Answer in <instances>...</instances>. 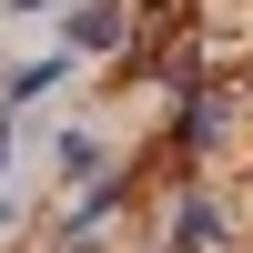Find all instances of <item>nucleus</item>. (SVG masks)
Masks as SVG:
<instances>
[{
    "label": "nucleus",
    "mask_w": 253,
    "mask_h": 253,
    "mask_svg": "<svg viewBox=\"0 0 253 253\" xmlns=\"http://www.w3.org/2000/svg\"><path fill=\"white\" fill-rule=\"evenodd\" d=\"M243 142H253V91L223 71V61L193 81V91H162V122H152V162L162 172H223Z\"/></svg>",
    "instance_id": "1"
},
{
    "label": "nucleus",
    "mask_w": 253,
    "mask_h": 253,
    "mask_svg": "<svg viewBox=\"0 0 253 253\" xmlns=\"http://www.w3.org/2000/svg\"><path fill=\"white\" fill-rule=\"evenodd\" d=\"M132 203H142V162H122V152H112L91 182H71V203H61L51 223H41V253H101V233H112Z\"/></svg>",
    "instance_id": "2"
},
{
    "label": "nucleus",
    "mask_w": 253,
    "mask_h": 253,
    "mask_svg": "<svg viewBox=\"0 0 253 253\" xmlns=\"http://www.w3.org/2000/svg\"><path fill=\"white\" fill-rule=\"evenodd\" d=\"M152 213H162V253H233L243 243V213L223 193V172H172Z\"/></svg>",
    "instance_id": "3"
},
{
    "label": "nucleus",
    "mask_w": 253,
    "mask_h": 253,
    "mask_svg": "<svg viewBox=\"0 0 253 253\" xmlns=\"http://www.w3.org/2000/svg\"><path fill=\"white\" fill-rule=\"evenodd\" d=\"M132 31H142V0H61V10H51V41L71 61H112Z\"/></svg>",
    "instance_id": "4"
},
{
    "label": "nucleus",
    "mask_w": 253,
    "mask_h": 253,
    "mask_svg": "<svg viewBox=\"0 0 253 253\" xmlns=\"http://www.w3.org/2000/svg\"><path fill=\"white\" fill-rule=\"evenodd\" d=\"M71 81H81V61L61 51V41H51V51H31V61H0V101H10V112H31V101L71 91Z\"/></svg>",
    "instance_id": "5"
},
{
    "label": "nucleus",
    "mask_w": 253,
    "mask_h": 253,
    "mask_svg": "<svg viewBox=\"0 0 253 253\" xmlns=\"http://www.w3.org/2000/svg\"><path fill=\"white\" fill-rule=\"evenodd\" d=\"M101 162H112V142H101V132H51V172H61V182H91Z\"/></svg>",
    "instance_id": "6"
},
{
    "label": "nucleus",
    "mask_w": 253,
    "mask_h": 253,
    "mask_svg": "<svg viewBox=\"0 0 253 253\" xmlns=\"http://www.w3.org/2000/svg\"><path fill=\"white\" fill-rule=\"evenodd\" d=\"M20 122H31V112H10V101H0V172H10V152H20Z\"/></svg>",
    "instance_id": "7"
},
{
    "label": "nucleus",
    "mask_w": 253,
    "mask_h": 253,
    "mask_svg": "<svg viewBox=\"0 0 253 253\" xmlns=\"http://www.w3.org/2000/svg\"><path fill=\"white\" fill-rule=\"evenodd\" d=\"M61 0H0V20H51Z\"/></svg>",
    "instance_id": "8"
},
{
    "label": "nucleus",
    "mask_w": 253,
    "mask_h": 253,
    "mask_svg": "<svg viewBox=\"0 0 253 253\" xmlns=\"http://www.w3.org/2000/svg\"><path fill=\"white\" fill-rule=\"evenodd\" d=\"M10 223H20V203H10V182H0V233H10Z\"/></svg>",
    "instance_id": "9"
},
{
    "label": "nucleus",
    "mask_w": 253,
    "mask_h": 253,
    "mask_svg": "<svg viewBox=\"0 0 253 253\" xmlns=\"http://www.w3.org/2000/svg\"><path fill=\"white\" fill-rule=\"evenodd\" d=\"M233 253H253V243H233Z\"/></svg>",
    "instance_id": "10"
}]
</instances>
